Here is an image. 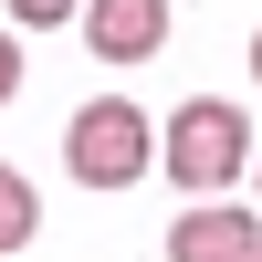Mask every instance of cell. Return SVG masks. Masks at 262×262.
<instances>
[{"instance_id":"cell-1","label":"cell","mask_w":262,"mask_h":262,"mask_svg":"<svg viewBox=\"0 0 262 262\" xmlns=\"http://www.w3.org/2000/svg\"><path fill=\"white\" fill-rule=\"evenodd\" d=\"M158 168L189 189V200L231 189V179L252 168V126H242V105H231V95H189L179 116H168V137H158Z\"/></svg>"},{"instance_id":"cell-2","label":"cell","mask_w":262,"mask_h":262,"mask_svg":"<svg viewBox=\"0 0 262 262\" xmlns=\"http://www.w3.org/2000/svg\"><path fill=\"white\" fill-rule=\"evenodd\" d=\"M63 168H74L84 189H137L147 168H158V126H147L126 95H95V105H74V126H63Z\"/></svg>"},{"instance_id":"cell-3","label":"cell","mask_w":262,"mask_h":262,"mask_svg":"<svg viewBox=\"0 0 262 262\" xmlns=\"http://www.w3.org/2000/svg\"><path fill=\"white\" fill-rule=\"evenodd\" d=\"M168 262H262V210H179L168 221Z\"/></svg>"},{"instance_id":"cell-4","label":"cell","mask_w":262,"mask_h":262,"mask_svg":"<svg viewBox=\"0 0 262 262\" xmlns=\"http://www.w3.org/2000/svg\"><path fill=\"white\" fill-rule=\"evenodd\" d=\"M74 11H84V42L105 63H147L168 42V0H74Z\"/></svg>"},{"instance_id":"cell-5","label":"cell","mask_w":262,"mask_h":262,"mask_svg":"<svg viewBox=\"0 0 262 262\" xmlns=\"http://www.w3.org/2000/svg\"><path fill=\"white\" fill-rule=\"evenodd\" d=\"M42 231V200H32V179H21V168H0V252H21Z\"/></svg>"},{"instance_id":"cell-6","label":"cell","mask_w":262,"mask_h":262,"mask_svg":"<svg viewBox=\"0 0 262 262\" xmlns=\"http://www.w3.org/2000/svg\"><path fill=\"white\" fill-rule=\"evenodd\" d=\"M11 21L21 32H53V21H74V0H11Z\"/></svg>"},{"instance_id":"cell-7","label":"cell","mask_w":262,"mask_h":262,"mask_svg":"<svg viewBox=\"0 0 262 262\" xmlns=\"http://www.w3.org/2000/svg\"><path fill=\"white\" fill-rule=\"evenodd\" d=\"M11 95H21V42L0 32V105H11Z\"/></svg>"},{"instance_id":"cell-8","label":"cell","mask_w":262,"mask_h":262,"mask_svg":"<svg viewBox=\"0 0 262 262\" xmlns=\"http://www.w3.org/2000/svg\"><path fill=\"white\" fill-rule=\"evenodd\" d=\"M252 74H262V32H252Z\"/></svg>"}]
</instances>
